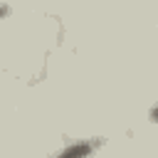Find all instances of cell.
Instances as JSON below:
<instances>
[{"mask_svg":"<svg viewBox=\"0 0 158 158\" xmlns=\"http://www.w3.org/2000/svg\"><path fill=\"white\" fill-rule=\"evenodd\" d=\"M104 141L101 138H86V141H77V143H69L67 148H62L59 153H54L52 158H89Z\"/></svg>","mask_w":158,"mask_h":158,"instance_id":"1","label":"cell"},{"mask_svg":"<svg viewBox=\"0 0 158 158\" xmlns=\"http://www.w3.org/2000/svg\"><path fill=\"white\" fill-rule=\"evenodd\" d=\"M148 118H151L153 123H158V104H156V106L151 109V114H148Z\"/></svg>","mask_w":158,"mask_h":158,"instance_id":"2","label":"cell"}]
</instances>
